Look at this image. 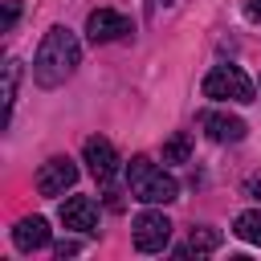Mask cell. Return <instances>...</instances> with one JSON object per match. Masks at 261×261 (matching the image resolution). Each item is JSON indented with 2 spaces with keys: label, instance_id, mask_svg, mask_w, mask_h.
Segmentation results:
<instances>
[{
  "label": "cell",
  "instance_id": "obj_1",
  "mask_svg": "<svg viewBox=\"0 0 261 261\" xmlns=\"http://www.w3.org/2000/svg\"><path fill=\"white\" fill-rule=\"evenodd\" d=\"M77 61H82V45H77V37H73L65 24H57V29L45 33V41H41V49H37L33 82L45 86V90H53V86H61V82L77 69Z\"/></svg>",
  "mask_w": 261,
  "mask_h": 261
},
{
  "label": "cell",
  "instance_id": "obj_2",
  "mask_svg": "<svg viewBox=\"0 0 261 261\" xmlns=\"http://www.w3.org/2000/svg\"><path fill=\"white\" fill-rule=\"evenodd\" d=\"M126 184H130V196L143 204H171L179 196V184L163 167H155L147 155H135L126 163Z\"/></svg>",
  "mask_w": 261,
  "mask_h": 261
},
{
  "label": "cell",
  "instance_id": "obj_3",
  "mask_svg": "<svg viewBox=\"0 0 261 261\" xmlns=\"http://www.w3.org/2000/svg\"><path fill=\"white\" fill-rule=\"evenodd\" d=\"M204 98H216V102H253L257 90L249 82L245 69L237 65H216L208 77H204Z\"/></svg>",
  "mask_w": 261,
  "mask_h": 261
},
{
  "label": "cell",
  "instance_id": "obj_4",
  "mask_svg": "<svg viewBox=\"0 0 261 261\" xmlns=\"http://www.w3.org/2000/svg\"><path fill=\"white\" fill-rule=\"evenodd\" d=\"M171 241V220L163 212H139L135 216V249L139 253H159Z\"/></svg>",
  "mask_w": 261,
  "mask_h": 261
},
{
  "label": "cell",
  "instance_id": "obj_5",
  "mask_svg": "<svg viewBox=\"0 0 261 261\" xmlns=\"http://www.w3.org/2000/svg\"><path fill=\"white\" fill-rule=\"evenodd\" d=\"M82 159H86V167H90V175H94L98 184H110L114 171H118V155H114L110 139H102V135H90V139H86Z\"/></svg>",
  "mask_w": 261,
  "mask_h": 261
},
{
  "label": "cell",
  "instance_id": "obj_6",
  "mask_svg": "<svg viewBox=\"0 0 261 261\" xmlns=\"http://www.w3.org/2000/svg\"><path fill=\"white\" fill-rule=\"evenodd\" d=\"M73 179H77L73 159L53 155V159H45V163H41V171H37V192H41V196H61L65 188H73Z\"/></svg>",
  "mask_w": 261,
  "mask_h": 261
},
{
  "label": "cell",
  "instance_id": "obj_7",
  "mask_svg": "<svg viewBox=\"0 0 261 261\" xmlns=\"http://www.w3.org/2000/svg\"><path fill=\"white\" fill-rule=\"evenodd\" d=\"M126 33H130V20H126L122 12H114V8H94V12L86 16V37H90L94 45L118 41V37H126Z\"/></svg>",
  "mask_w": 261,
  "mask_h": 261
},
{
  "label": "cell",
  "instance_id": "obj_8",
  "mask_svg": "<svg viewBox=\"0 0 261 261\" xmlns=\"http://www.w3.org/2000/svg\"><path fill=\"white\" fill-rule=\"evenodd\" d=\"M61 224L73 232H94L98 228V204L90 196H69L61 204Z\"/></svg>",
  "mask_w": 261,
  "mask_h": 261
},
{
  "label": "cell",
  "instance_id": "obj_9",
  "mask_svg": "<svg viewBox=\"0 0 261 261\" xmlns=\"http://www.w3.org/2000/svg\"><path fill=\"white\" fill-rule=\"evenodd\" d=\"M200 126H204V135H208L212 143H241V139H245V130H249L241 118L220 114V110H208V114L200 118Z\"/></svg>",
  "mask_w": 261,
  "mask_h": 261
},
{
  "label": "cell",
  "instance_id": "obj_10",
  "mask_svg": "<svg viewBox=\"0 0 261 261\" xmlns=\"http://www.w3.org/2000/svg\"><path fill=\"white\" fill-rule=\"evenodd\" d=\"M12 241H16V249H24V253L45 249V245H49V224H45L41 216H24V220H16Z\"/></svg>",
  "mask_w": 261,
  "mask_h": 261
},
{
  "label": "cell",
  "instance_id": "obj_11",
  "mask_svg": "<svg viewBox=\"0 0 261 261\" xmlns=\"http://www.w3.org/2000/svg\"><path fill=\"white\" fill-rule=\"evenodd\" d=\"M232 232H237L241 241H249V245H261V208L241 212V216H237V224H232Z\"/></svg>",
  "mask_w": 261,
  "mask_h": 261
},
{
  "label": "cell",
  "instance_id": "obj_12",
  "mask_svg": "<svg viewBox=\"0 0 261 261\" xmlns=\"http://www.w3.org/2000/svg\"><path fill=\"white\" fill-rule=\"evenodd\" d=\"M220 245V232L216 228H192V241H188V249H175L179 257H188V253H212Z\"/></svg>",
  "mask_w": 261,
  "mask_h": 261
},
{
  "label": "cell",
  "instance_id": "obj_13",
  "mask_svg": "<svg viewBox=\"0 0 261 261\" xmlns=\"http://www.w3.org/2000/svg\"><path fill=\"white\" fill-rule=\"evenodd\" d=\"M188 155H192V139L188 135H171L163 143V163H188Z\"/></svg>",
  "mask_w": 261,
  "mask_h": 261
},
{
  "label": "cell",
  "instance_id": "obj_14",
  "mask_svg": "<svg viewBox=\"0 0 261 261\" xmlns=\"http://www.w3.org/2000/svg\"><path fill=\"white\" fill-rule=\"evenodd\" d=\"M12 98H16V61L4 65V106L12 110Z\"/></svg>",
  "mask_w": 261,
  "mask_h": 261
},
{
  "label": "cell",
  "instance_id": "obj_15",
  "mask_svg": "<svg viewBox=\"0 0 261 261\" xmlns=\"http://www.w3.org/2000/svg\"><path fill=\"white\" fill-rule=\"evenodd\" d=\"M16 16H20V0H8V4H4V29H12Z\"/></svg>",
  "mask_w": 261,
  "mask_h": 261
},
{
  "label": "cell",
  "instance_id": "obj_16",
  "mask_svg": "<svg viewBox=\"0 0 261 261\" xmlns=\"http://www.w3.org/2000/svg\"><path fill=\"white\" fill-rule=\"evenodd\" d=\"M245 16H249L253 24H261V0H245Z\"/></svg>",
  "mask_w": 261,
  "mask_h": 261
},
{
  "label": "cell",
  "instance_id": "obj_17",
  "mask_svg": "<svg viewBox=\"0 0 261 261\" xmlns=\"http://www.w3.org/2000/svg\"><path fill=\"white\" fill-rule=\"evenodd\" d=\"M57 253H61V257H69V253H77V245H73V241H61V245H57Z\"/></svg>",
  "mask_w": 261,
  "mask_h": 261
},
{
  "label": "cell",
  "instance_id": "obj_18",
  "mask_svg": "<svg viewBox=\"0 0 261 261\" xmlns=\"http://www.w3.org/2000/svg\"><path fill=\"white\" fill-rule=\"evenodd\" d=\"M163 4H175V0H163Z\"/></svg>",
  "mask_w": 261,
  "mask_h": 261
}]
</instances>
